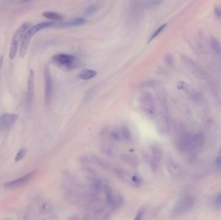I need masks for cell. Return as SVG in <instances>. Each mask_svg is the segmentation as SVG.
Wrapping results in <instances>:
<instances>
[{
    "label": "cell",
    "instance_id": "6da1fadb",
    "mask_svg": "<svg viewBox=\"0 0 221 220\" xmlns=\"http://www.w3.org/2000/svg\"><path fill=\"white\" fill-rule=\"evenodd\" d=\"M55 22H46L43 23H38L34 26L30 27L25 34L23 39L22 41V43L20 45L19 49V56L21 58H24L25 55L28 50V47L29 43L30 42V40L32 39L33 36L37 34L39 31L43 30L44 28H49L54 27Z\"/></svg>",
    "mask_w": 221,
    "mask_h": 220
},
{
    "label": "cell",
    "instance_id": "7a4b0ae2",
    "mask_svg": "<svg viewBox=\"0 0 221 220\" xmlns=\"http://www.w3.org/2000/svg\"><path fill=\"white\" fill-rule=\"evenodd\" d=\"M176 129L175 145L177 149L182 154H189L192 135L181 127H177Z\"/></svg>",
    "mask_w": 221,
    "mask_h": 220
},
{
    "label": "cell",
    "instance_id": "3957f363",
    "mask_svg": "<svg viewBox=\"0 0 221 220\" xmlns=\"http://www.w3.org/2000/svg\"><path fill=\"white\" fill-rule=\"evenodd\" d=\"M30 27L31 23L28 22L24 23L22 25L19 26V27L16 30L15 33L14 34L9 50L8 57L10 59H14L16 58L19 44L22 43V41L25 34Z\"/></svg>",
    "mask_w": 221,
    "mask_h": 220
},
{
    "label": "cell",
    "instance_id": "277c9868",
    "mask_svg": "<svg viewBox=\"0 0 221 220\" xmlns=\"http://www.w3.org/2000/svg\"><path fill=\"white\" fill-rule=\"evenodd\" d=\"M194 204L195 200L193 196L187 194L181 196L177 200L173 208V216L176 217L187 213L193 207Z\"/></svg>",
    "mask_w": 221,
    "mask_h": 220
},
{
    "label": "cell",
    "instance_id": "5b68a950",
    "mask_svg": "<svg viewBox=\"0 0 221 220\" xmlns=\"http://www.w3.org/2000/svg\"><path fill=\"white\" fill-rule=\"evenodd\" d=\"M144 9L142 8L140 0H131L126 16V21L129 25L137 24L142 18Z\"/></svg>",
    "mask_w": 221,
    "mask_h": 220
},
{
    "label": "cell",
    "instance_id": "8992f818",
    "mask_svg": "<svg viewBox=\"0 0 221 220\" xmlns=\"http://www.w3.org/2000/svg\"><path fill=\"white\" fill-rule=\"evenodd\" d=\"M52 59L60 67L69 70L78 67L79 61L75 56L67 54H59L52 57Z\"/></svg>",
    "mask_w": 221,
    "mask_h": 220
},
{
    "label": "cell",
    "instance_id": "52a82bcc",
    "mask_svg": "<svg viewBox=\"0 0 221 220\" xmlns=\"http://www.w3.org/2000/svg\"><path fill=\"white\" fill-rule=\"evenodd\" d=\"M140 106L147 115L154 116L156 113V104L153 94L150 92H145L142 94L140 100Z\"/></svg>",
    "mask_w": 221,
    "mask_h": 220
},
{
    "label": "cell",
    "instance_id": "ba28073f",
    "mask_svg": "<svg viewBox=\"0 0 221 220\" xmlns=\"http://www.w3.org/2000/svg\"><path fill=\"white\" fill-rule=\"evenodd\" d=\"M181 58L184 65L187 67L189 71L194 75V76L200 79H204L206 78V73L203 67L197 62L186 55L182 54Z\"/></svg>",
    "mask_w": 221,
    "mask_h": 220
},
{
    "label": "cell",
    "instance_id": "9c48e42d",
    "mask_svg": "<svg viewBox=\"0 0 221 220\" xmlns=\"http://www.w3.org/2000/svg\"><path fill=\"white\" fill-rule=\"evenodd\" d=\"M205 143V136L204 134L199 131L192 136L191 138V146H190V152L189 154H197L201 152V149Z\"/></svg>",
    "mask_w": 221,
    "mask_h": 220
},
{
    "label": "cell",
    "instance_id": "30bf717a",
    "mask_svg": "<svg viewBox=\"0 0 221 220\" xmlns=\"http://www.w3.org/2000/svg\"><path fill=\"white\" fill-rule=\"evenodd\" d=\"M44 80H45V101L46 105H49L52 96V80L49 68L46 66L44 69Z\"/></svg>",
    "mask_w": 221,
    "mask_h": 220
},
{
    "label": "cell",
    "instance_id": "8fae6325",
    "mask_svg": "<svg viewBox=\"0 0 221 220\" xmlns=\"http://www.w3.org/2000/svg\"><path fill=\"white\" fill-rule=\"evenodd\" d=\"M171 128V123L169 113L160 112L156 123V129L161 134H166L169 132Z\"/></svg>",
    "mask_w": 221,
    "mask_h": 220
},
{
    "label": "cell",
    "instance_id": "7c38bea8",
    "mask_svg": "<svg viewBox=\"0 0 221 220\" xmlns=\"http://www.w3.org/2000/svg\"><path fill=\"white\" fill-rule=\"evenodd\" d=\"M177 88L178 89H179L184 94H186L187 96H189L193 101L195 102L199 101L202 98L201 94L198 92L192 86L189 85L188 83L184 81L178 82Z\"/></svg>",
    "mask_w": 221,
    "mask_h": 220
},
{
    "label": "cell",
    "instance_id": "4fadbf2b",
    "mask_svg": "<svg viewBox=\"0 0 221 220\" xmlns=\"http://www.w3.org/2000/svg\"><path fill=\"white\" fill-rule=\"evenodd\" d=\"M103 188L105 194H106V198L108 204L111 207L114 208L118 207L122 204V202L121 197L118 194H115L112 191L111 188L109 186H105Z\"/></svg>",
    "mask_w": 221,
    "mask_h": 220
},
{
    "label": "cell",
    "instance_id": "5bb4252c",
    "mask_svg": "<svg viewBox=\"0 0 221 220\" xmlns=\"http://www.w3.org/2000/svg\"><path fill=\"white\" fill-rule=\"evenodd\" d=\"M18 119V115L12 113H4L0 116V129L6 130L11 128Z\"/></svg>",
    "mask_w": 221,
    "mask_h": 220
},
{
    "label": "cell",
    "instance_id": "9a60e30c",
    "mask_svg": "<svg viewBox=\"0 0 221 220\" xmlns=\"http://www.w3.org/2000/svg\"><path fill=\"white\" fill-rule=\"evenodd\" d=\"M34 93V72L32 69H30L28 85H27V101L28 107L30 108L33 105Z\"/></svg>",
    "mask_w": 221,
    "mask_h": 220
},
{
    "label": "cell",
    "instance_id": "2e32d148",
    "mask_svg": "<svg viewBox=\"0 0 221 220\" xmlns=\"http://www.w3.org/2000/svg\"><path fill=\"white\" fill-rule=\"evenodd\" d=\"M36 170H34V171L28 173L27 174H26L22 177L18 178L17 180H13L11 182H8L5 183L4 187L6 188H17L18 187L22 186V185L27 183L31 179H32L33 176H34V174H36Z\"/></svg>",
    "mask_w": 221,
    "mask_h": 220
},
{
    "label": "cell",
    "instance_id": "e0dca14e",
    "mask_svg": "<svg viewBox=\"0 0 221 220\" xmlns=\"http://www.w3.org/2000/svg\"><path fill=\"white\" fill-rule=\"evenodd\" d=\"M86 23V19L83 18H76L72 19L67 22H55V27L60 28H66V27H76L80 26L83 25Z\"/></svg>",
    "mask_w": 221,
    "mask_h": 220
},
{
    "label": "cell",
    "instance_id": "ac0fdd59",
    "mask_svg": "<svg viewBox=\"0 0 221 220\" xmlns=\"http://www.w3.org/2000/svg\"><path fill=\"white\" fill-rule=\"evenodd\" d=\"M167 170L169 171L170 174L174 178H178L181 175V169L176 163L173 160H170L167 163Z\"/></svg>",
    "mask_w": 221,
    "mask_h": 220
},
{
    "label": "cell",
    "instance_id": "d6986e66",
    "mask_svg": "<svg viewBox=\"0 0 221 220\" xmlns=\"http://www.w3.org/2000/svg\"><path fill=\"white\" fill-rule=\"evenodd\" d=\"M120 160L124 163L131 166H136L139 163V160L137 157L132 154L131 155V154H123L120 155Z\"/></svg>",
    "mask_w": 221,
    "mask_h": 220
},
{
    "label": "cell",
    "instance_id": "ffe728a7",
    "mask_svg": "<svg viewBox=\"0 0 221 220\" xmlns=\"http://www.w3.org/2000/svg\"><path fill=\"white\" fill-rule=\"evenodd\" d=\"M151 151L153 158L158 162H159L163 156V151L162 146L159 144L154 143L151 146Z\"/></svg>",
    "mask_w": 221,
    "mask_h": 220
},
{
    "label": "cell",
    "instance_id": "44dd1931",
    "mask_svg": "<svg viewBox=\"0 0 221 220\" xmlns=\"http://www.w3.org/2000/svg\"><path fill=\"white\" fill-rule=\"evenodd\" d=\"M97 74V72L94 70L84 69L82 70L78 74V77L83 80H89L95 77Z\"/></svg>",
    "mask_w": 221,
    "mask_h": 220
},
{
    "label": "cell",
    "instance_id": "7402d4cb",
    "mask_svg": "<svg viewBox=\"0 0 221 220\" xmlns=\"http://www.w3.org/2000/svg\"><path fill=\"white\" fill-rule=\"evenodd\" d=\"M142 8L145 9L153 8L162 4V0H140Z\"/></svg>",
    "mask_w": 221,
    "mask_h": 220
},
{
    "label": "cell",
    "instance_id": "603a6c76",
    "mask_svg": "<svg viewBox=\"0 0 221 220\" xmlns=\"http://www.w3.org/2000/svg\"><path fill=\"white\" fill-rule=\"evenodd\" d=\"M210 46L214 53L217 56H221V43L215 38L212 37L210 38Z\"/></svg>",
    "mask_w": 221,
    "mask_h": 220
},
{
    "label": "cell",
    "instance_id": "cb8c5ba5",
    "mask_svg": "<svg viewBox=\"0 0 221 220\" xmlns=\"http://www.w3.org/2000/svg\"><path fill=\"white\" fill-rule=\"evenodd\" d=\"M43 16L53 21H61L63 19V16L61 14L55 12H45L43 13Z\"/></svg>",
    "mask_w": 221,
    "mask_h": 220
},
{
    "label": "cell",
    "instance_id": "d4e9b609",
    "mask_svg": "<svg viewBox=\"0 0 221 220\" xmlns=\"http://www.w3.org/2000/svg\"><path fill=\"white\" fill-rule=\"evenodd\" d=\"M121 134H122V137L126 141H130L131 140L132 136H131V132L129 127L126 125H123L121 127Z\"/></svg>",
    "mask_w": 221,
    "mask_h": 220
},
{
    "label": "cell",
    "instance_id": "484cf974",
    "mask_svg": "<svg viewBox=\"0 0 221 220\" xmlns=\"http://www.w3.org/2000/svg\"><path fill=\"white\" fill-rule=\"evenodd\" d=\"M92 188L95 192H100L103 188L102 181L98 177H94L92 183Z\"/></svg>",
    "mask_w": 221,
    "mask_h": 220
},
{
    "label": "cell",
    "instance_id": "4316f807",
    "mask_svg": "<svg viewBox=\"0 0 221 220\" xmlns=\"http://www.w3.org/2000/svg\"><path fill=\"white\" fill-rule=\"evenodd\" d=\"M92 159L94 163L97 164L98 165H99L100 166H101L102 168L108 169L110 167L109 163H108L106 160H102L100 158H98V157H97V156H93V158Z\"/></svg>",
    "mask_w": 221,
    "mask_h": 220
},
{
    "label": "cell",
    "instance_id": "83f0119b",
    "mask_svg": "<svg viewBox=\"0 0 221 220\" xmlns=\"http://www.w3.org/2000/svg\"><path fill=\"white\" fill-rule=\"evenodd\" d=\"M167 25V23L163 24L162 25L160 26L157 29H156V30L154 31V32L153 33V34L151 35V36L150 37V39H149V40H148V43L151 42V41H152L155 38H156L158 36H159V35L162 32V31L164 30V28L166 27Z\"/></svg>",
    "mask_w": 221,
    "mask_h": 220
},
{
    "label": "cell",
    "instance_id": "f1b7e54d",
    "mask_svg": "<svg viewBox=\"0 0 221 220\" xmlns=\"http://www.w3.org/2000/svg\"><path fill=\"white\" fill-rule=\"evenodd\" d=\"M97 6L95 4H91L89 5L85 10V12H84V14L86 16H89L93 14L97 10Z\"/></svg>",
    "mask_w": 221,
    "mask_h": 220
},
{
    "label": "cell",
    "instance_id": "f546056e",
    "mask_svg": "<svg viewBox=\"0 0 221 220\" xmlns=\"http://www.w3.org/2000/svg\"><path fill=\"white\" fill-rule=\"evenodd\" d=\"M110 136H111V138L113 139L114 140L119 141L121 140V138H122L121 131L117 129H114L111 132Z\"/></svg>",
    "mask_w": 221,
    "mask_h": 220
},
{
    "label": "cell",
    "instance_id": "4dcf8cb0",
    "mask_svg": "<svg viewBox=\"0 0 221 220\" xmlns=\"http://www.w3.org/2000/svg\"><path fill=\"white\" fill-rule=\"evenodd\" d=\"M26 153H27V151L25 148H22L17 153L16 157H15V158H14V161L16 162H18L19 161L22 160L24 157L26 155Z\"/></svg>",
    "mask_w": 221,
    "mask_h": 220
},
{
    "label": "cell",
    "instance_id": "1f68e13d",
    "mask_svg": "<svg viewBox=\"0 0 221 220\" xmlns=\"http://www.w3.org/2000/svg\"><path fill=\"white\" fill-rule=\"evenodd\" d=\"M38 204H39V206L40 207V208L41 209V211H43L44 212H49L52 208V207L50 206V205L44 201L39 200V202L38 203Z\"/></svg>",
    "mask_w": 221,
    "mask_h": 220
},
{
    "label": "cell",
    "instance_id": "d6a6232c",
    "mask_svg": "<svg viewBox=\"0 0 221 220\" xmlns=\"http://www.w3.org/2000/svg\"><path fill=\"white\" fill-rule=\"evenodd\" d=\"M103 152L106 154V155H108V156H113L115 154V152L113 149V148H112L111 146H106L103 148Z\"/></svg>",
    "mask_w": 221,
    "mask_h": 220
},
{
    "label": "cell",
    "instance_id": "836d02e7",
    "mask_svg": "<svg viewBox=\"0 0 221 220\" xmlns=\"http://www.w3.org/2000/svg\"><path fill=\"white\" fill-rule=\"evenodd\" d=\"M215 165L217 168L219 170H221V149L219 152V154L216 157L215 159Z\"/></svg>",
    "mask_w": 221,
    "mask_h": 220
},
{
    "label": "cell",
    "instance_id": "e575fe53",
    "mask_svg": "<svg viewBox=\"0 0 221 220\" xmlns=\"http://www.w3.org/2000/svg\"><path fill=\"white\" fill-rule=\"evenodd\" d=\"M145 210L144 208H142L140 209H139V211H138V212L136 213V216L134 217V219L135 220H140L141 219H142L144 214H145Z\"/></svg>",
    "mask_w": 221,
    "mask_h": 220
},
{
    "label": "cell",
    "instance_id": "d590c367",
    "mask_svg": "<svg viewBox=\"0 0 221 220\" xmlns=\"http://www.w3.org/2000/svg\"><path fill=\"white\" fill-rule=\"evenodd\" d=\"M156 81H153V80H150V81H147L144 83H143L144 87H154L156 85Z\"/></svg>",
    "mask_w": 221,
    "mask_h": 220
},
{
    "label": "cell",
    "instance_id": "8d00e7d4",
    "mask_svg": "<svg viewBox=\"0 0 221 220\" xmlns=\"http://www.w3.org/2000/svg\"><path fill=\"white\" fill-rule=\"evenodd\" d=\"M214 13L215 16L217 18L221 19V7H217L215 8L214 10Z\"/></svg>",
    "mask_w": 221,
    "mask_h": 220
},
{
    "label": "cell",
    "instance_id": "74e56055",
    "mask_svg": "<svg viewBox=\"0 0 221 220\" xmlns=\"http://www.w3.org/2000/svg\"><path fill=\"white\" fill-rule=\"evenodd\" d=\"M215 205L217 207H220L221 206V193L216 198L215 202Z\"/></svg>",
    "mask_w": 221,
    "mask_h": 220
},
{
    "label": "cell",
    "instance_id": "f35d334b",
    "mask_svg": "<svg viewBox=\"0 0 221 220\" xmlns=\"http://www.w3.org/2000/svg\"><path fill=\"white\" fill-rule=\"evenodd\" d=\"M166 62L168 64H169V65H171V64H173V58H172L170 55H168V56L166 58Z\"/></svg>",
    "mask_w": 221,
    "mask_h": 220
},
{
    "label": "cell",
    "instance_id": "ab89813d",
    "mask_svg": "<svg viewBox=\"0 0 221 220\" xmlns=\"http://www.w3.org/2000/svg\"><path fill=\"white\" fill-rule=\"evenodd\" d=\"M3 56H1L0 57V70H1L2 65H3Z\"/></svg>",
    "mask_w": 221,
    "mask_h": 220
},
{
    "label": "cell",
    "instance_id": "60d3db41",
    "mask_svg": "<svg viewBox=\"0 0 221 220\" xmlns=\"http://www.w3.org/2000/svg\"><path fill=\"white\" fill-rule=\"evenodd\" d=\"M23 2H29L30 1H31V0H22Z\"/></svg>",
    "mask_w": 221,
    "mask_h": 220
}]
</instances>
